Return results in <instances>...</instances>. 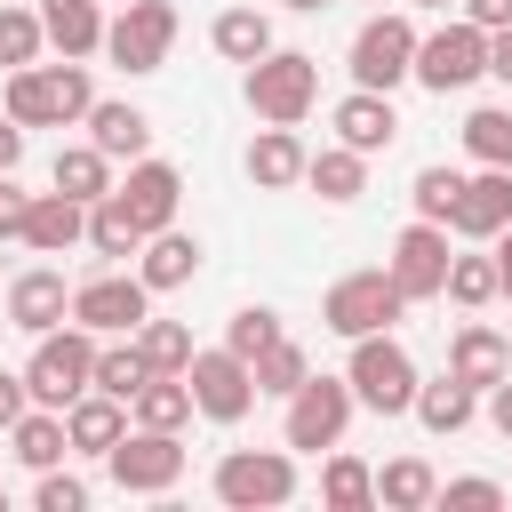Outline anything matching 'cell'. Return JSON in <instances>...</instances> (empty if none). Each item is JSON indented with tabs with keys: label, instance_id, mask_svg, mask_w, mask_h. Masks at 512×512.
<instances>
[{
	"label": "cell",
	"instance_id": "obj_53",
	"mask_svg": "<svg viewBox=\"0 0 512 512\" xmlns=\"http://www.w3.org/2000/svg\"><path fill=\"white\" fill-rule=\"evenodd\" d=\"M424 8H448V0H424Z\"/></svg>",
	"mask_w": 512,
	"mask_h": 512
},
{
	"label": "cell",
	"instance_id": "obj_25",
	"mask_svg": "<svg viewBox=\"0 0 512 512\" xmlns=\"http://www.w3.org/2000/svg\"><path fill=\"white\" fill-rule=\"evenodd\" d=\"M40 24H48V40H56L64 56H96V48H104L96 0H40Z\"/></svg>",
	"mask_w": 512,
	"mask_h": 512
},
{
	"label": "cell",
	"instance_id": "obj_34",
	"mask_svg": "<svg viewBox=\"0 0 512 512\" xmlns=\"http://www.w3.org/2000/svg\"><path fill=\"white\" fill-rule=\"evenodd\" d=\"M128 408H136V424H152V432H176V424L192 416V384H184V376H152V384H144Z\"/></svg>",
	"mask_w": 512,
	"mask_h": 512
},
{
	"label": "cell",
	"instance_id": "obj_6",
	"mask_svg": "<svg viewBox=\"0 0 512 512\" xmlns=\"http://www.w3.org/2000/svg\"><path fill=\"white\" fill-rule=\"evenodd\" d=\"M216 496H224L232 512H272V504L296 496V464H288L280 448H232V456L216 464Z\"/></svg>",
	"mask_w": 512,
	"mask_h": 512
},
{
	"label": "cell",
	"instance_id": "obj_30",
	"mask_svg": "<svg viewBox=\"0 0 512 512\" xmlns=\"http://www.w3.org/2000/svg\"><path fill=\"white\" fill-rule=\"evenodd\" d=\"M64 448H72V432H64V408H24V416H16V456H24L32 472H48Z\"/></svg>",
	"mask_w": 512,
	"mask_h": 512
},
{
	"label": "cell",
	"instance_id": "obj_14",
	"mask_svg": "<svg viewBox=\"0 0 512 512\" xmlns=\"http://www.w3.org/2000/svg\"><path fill=\"white\" fill-rule=\"evenodd\" d=\"M448 224H408L400 240H392V280H400V296L408 304H424V296H448Z\"/></svg>",
	"mask_w": 512,
	"mask_h": 512
},
{
	"label": "cell",
	"instance_id": "obj_49",
	"mask_svg": "<svg viewBox=\"0 0 512 512\" xmlns=\"http://www.w3.org/2000/svg\"><path fill=\"white\" fill-rule=\"evenodd\" d=\"M24 160V120H0V176H16Z\"/></svg>",
	"mask_w": 512,
	"mask_h": 512
},
{
	"label": "cell",
	"instance_id": "obj_51",
	"mask_svg": "<svg viewBox=\"0 0 512 512\" xmlns=\"http://www.w3.org/2000/svg\"><path fill=\"white\" fill-rule=\"evenodd\" d=\"M496 272H504V296H512V224L496 232Z\"/></svg>",
	"mask_w": 512,
	"mask_h": 512
},
{
	"label": "cell",
	"instance_id": "obj_28",
	"mask_svg": "<svg viewBox=\"0 0 512 512\" xmlns=\"http://www.w3.org/2000/svg\"><path fill=\"white\" fill-rule=\"evenodd\" d=\"M376 504H392V512H424V504H440V480H432V464H424V456H400V464H384V472H376Z\"/></svg>",
	"mask_w": 512,
	"mask_h": 512
},
{
	"label": "cell",
	"instance_id": "obj_55",
	"mask_svg": "<svg viewBox=\"0 0 512 512\" xmlns=\"http://www.w3.org/2000/svg\"><path fill=\"white\" fill-rule=\"evenodd\" d=\"M0 504H8V496H0Z\"/></svg>",
	"mask_w": 512,
	"mask_h": 512
},
{
	"label": "cell",
	"instance_id": "obj_17",
	"mask_svg": "<svg viewBox=\"0 0 512 512\" xmlns=\"http://www.w3.org/2000/svg\"><path fill=\"white\" fill-rule=\"evenodd\" d=\"M64 312H72V288H64V272H24L16 288H8V320L24 328V336H48V328H64Z\"/></svg>",
	"mask_w": 512,
	"mask_h": 512
},
{
	"label": "cell",
	"instance_id": "obj_7",
	"mask_svg": "<svg viewBox=\"0 0 512 512\" xmlns=\"http://www.w3.org/2000/svg\"><path fill=\"white\" fill-rule=\"evenodd\" d=\"M168 40H176V8L168 0H128L112 24H104V56L120 72H160L168 64Z\"/></svg>",
	"mask_w": 512,
	"mask_h": 512
},
{
	"label": "cell",
	"instance_id": "obj_42",
	"mask_svg": "<svg viewBox=\"0 0 512 512\" xmlns=\"http://www.w3.org/2000/svg\"><path fill=\"white\" fill-rule=\"evenodd\" d=\"M272 336H280V312H264V304H240V312H232V328H224V344H232L240 360H256Z\"/></svg>",
	"mask_w": 512,
	"mask_h": 512
},
{
	"label": "cell",
	"instance_id": "obj_35",
	"mask_svg": "<svg viewBox=\"0 0 512 512\" xmlns=\"http://www.w3.org/2000/svg\"><path fill=\"white\" fill-rule=\"evenodd\" d=\"M136 344H144V360H152L160 376H184V368H192V328H184V320H152V312H144Z\"/></svg>",
	"mask_w": 512,
	"mask_h": 512
},
{
	"label": "cell",
	"instance_id": "obj_1",
	"mask_svg": "<svg viewBox=\"0 0 512 512\" xmlns=\"http://www.w3.org/2000/svg\"><path fill=\"white\" fill-rule=\"evenodd\" d=\"M88 112H96V88H88L80 56H64V64H16L8 72V120H24V128H72Z\"/></svg>",
	"mask_w": 512,
	"mask_h": 512
},
{
	"label": "cell",
	"instance_id": "obj_38",
	"mask_svg": "<svg viewBox=\"0 0 512 512\" xmlns=\"http://www.w3.org/2000/svg\"><path fill=\"white\" fill-rule=\"evenodd\" d=\"M464 152H472L480 168H512V112H504V104L472 112V120H464Z\"/></svg>",
	"mask_w": 512,
	"mask_h": 512
},
{
	"label": "cell",
	"instance_id": "obj_16",
	"mask_svg": "<svg viewBox=\"0 0 512 512\" xmlns=\"http://www.w3.org/2000/svg\"><path fill=\"white\" fill-rule=\"evenodd\" d=\"M504 224H512V168H480V176H464L448 232H464V240H496Z\"/></svg>",
	"mask_w": 512,
	"mask_h": 512
},
{
	"label": "cell",
	"instance_id": "obj_32",
	"mask_svg": "<svg viewBox=\"0 0 512 512\" xmlns=\"http://www.w3.org/2000/svg\"><path fill=\"white\" fill-rule=\"evenodd\" d=\"M88 240H96V256H144V224L120 208V192H104L88 208Z\"/></svg>",
	"mask_w": 512,
	"mask_h": 512
},
{
	"label": "cell",
	"instance_id": "obj_44",
	"mask_svg": "<svg viewBox=\"0 0 512 512\" xmlns=\"http://www.w3.org/2000/svg\"><path fill=\"white\" fill-rule=\"evenodd\" d=\"M440 504H464V512H496V504H504V488H496V480H448V488H440Z\"/></svg>",
	"mask_w": 512,
	"mask_h": 512
},
{
	"label": "cell",
	"instance_id": "obj_31",
	"mask_svg": "<svg viewBox=\"0 0 512 512\" xmlns=\"http://www.w3.org/2000/svg\"><path fill=\"white\" fill-rule=\"evenodd\" d=\"M208 40H216V56H232V64H256V56H272V24H264L256 8H224Z\"/></svg>",
	"mask_w": 512,
	"mask_h": 512
},
{
	"label": "cell",
	"instance_id": "obj_23",
	"mask_svg": "<svg viewBox=\"0 0 512 512\" xmlns=\"http://www.w3.org/2000/svg\"><path fill=\"white\" fill-rule=\"evenodd\" d=\"M136 272H144V288H152V296H160V288H184V280L200 272V240H184L176 224H168V232H152Z\"/></svg>",
	"mask_w": 512,
	"mask_h": 512
},
{
	"label": "cell",
	"instance_id": "obj_5",
	"mask_svg": "<svg viewBox=\"0 0 512 512\" xmlns=\"http://www.w3.org/2000/svg\"><path fill=\"white\" fill-rule=\"evenodd\" d=\"M400 312H408V296H400L392 272H344V280L328 288V304H320V320H328L336 336H376V328H392Z\"/></svg>",
	"mask_w": 512,
	"mask_h": 512
},
{
	"label": "cell",
	"instance_id": "obj_24",
	"mask_svg": "<svg viewBox=\"0 0 512 512\" xmlns=\"http://www.w3.org/2000/svg\"><path fill=\"white\" fill-rule=\"evenodd\" d=\"M512 368V352H504V336L496 328H456V352H448V376H464L472 392H488L496 376Z\"/></svg>",
	"mask_w": 512,
	"mask_h": 512
},
{
	"label": "cell",
	"instance_id": "obj_22",
	"mask_svg": "<svg viewBox=\"0 0 512 512\" xmlns=\"http://www.w3.org/2000/svg\"><path fill=\"white\" fill-rule=\"evenodd\" d=\"M304 144H296V128H264L256 144H248V176L264 184V192H280V184H304Z\"/></svg>",
	"mask_w": 512,
	"mask_h": 512
},
{
	"label": "cell",
	"instance_id": "obj_33",
	"mask_svg": "<svg viewBox=\"0 0 512 512\" xmlns=\"http://www.w3.org/2000/svg\"><path fill=\"white\" fill-rule=\"evenodd\" d=\"M152 376H160V368L144 360V344H104V352H96V392H112V400H136Z\"/></svg>",
	"mask_w": 512,
	"mask_h": 512
},
{
	"label": "cell",
	"instance_id": "obj_10",
	"mask_svg": "<svg viewBox=\"0 0 512 512\" xmlns=\"http://www.w3.org/2000/svg\"><path fill=\"white\" fill-rule=\"evenodd\" d=\"M344 424H352V376L336 384V376H304L296 392H288V448H336L344 440Z\"/></svg>",
	"mask_w": 512,
	"mask_h": 512
},
{
	"label": "cell",
	"instance_id": "obj_41",
	"mask_svg": "<svg viewBox=\"0 0 512 512\" xmlns=\"http://www.w3.org/2000/svg\"><path fill=\"white\" fill-rule=\"evenodd\" d=\"M456 192H464L456 168H424V176H416V216H424V224H448V216H456Z\"/></svg>",
	"mask_w": 512,
	"mask_h": 512
},
{
	"label": "cell",
	"instance_id": "obj_11",
	"mask_svg": "<svg viewBox=\"0 0 512 512\" xmlns=\"http://www.w3.org/2000/svg\"><path fill=\"white\" fill-rule=\"evenodd\" d=\"M488 72V32L464 16V24H440L432 40H416V80L432 88V96H448V88H464V80H480Z\"/></svg>",
	"mask_w": 512,
	"mask_h": 512
},
{
	"label": "cell",
	"instance_id": "obj_47",
	"mask_svg": "<svg viewBox=\"0 0 512 512\" xmlns=\"http://www.w3.org/2000/svg\"><path fill=\"white\" fill-rule=\"evenodd\" d=\"M488 424H496V432L512 440V368H504V376L488 384Z\"/></svg>",
	"mask_w": 512,
	"mask_h": 512
},
{
	"label": "cell",
	"instance_id": "obj_2",
	"mask_svg": "<svg viewBox=\"0 0 512 512\" xmlns=\"http://www.w3.org/2000/svg\"><path fill=\"white\" fill-rule=\"evenodd\" d=\"M96 328H48L40 344H32V360H24V384H32V408H72L88 384H96Z\"/></svg>",
	"mask_w": 512,
	"mask_h": 512
},
{
	"label": "cell",
	"instance_id": "obj_19",
	"mask_svg": "<svg viewBox=\"0 0 512 512\" xmlns=\"http://www.w3.org/2000/svg\"><path fill=\"white\" fill-rule=\"evenodd\" d=\"M336 136H344L352 152H384V144L400 136V120H392V96H384V88H352V96L336 104Z\"/></svg>",
	"mask_w": 512,
	"mask_h": 512
},
{
	"label": "cell",
	"instance_id": "obj_3",
	"mask_svg": "<svg viewBox=\"0 0 512 512\" xmlns=\"http://www.w3.org/2000/svg\"><path fill=\"white\" fill-rule=\"evenodd\" d=\"M312 96H320V64H312L304 48H272V56L248 64V112H256V120L296 128V120L312 112Z\"/></svg>",
	"mask_w": 512,
	"mask_h": 512
},
{
	"label": "cell",
	"instance_id": "obj_48",
	"mask_svg": "<svg viewBox=\"0 0 512 512\" xmlns=\"http://www.w3.org/2000/svg\"><path fill=\"white\" fill-rule=\"evenodd\" d=\"M464 16H472L480 32H504V24H512V0H464Z\"/></svg>",
	"mask_w": 512,
	"mask_h": 512
},
{
	"label": "cell",
	"instance_id": "obj_37",
	"mask_svg": "<svg viewBox=\"0 0 512 512\" xmlns=\"http://www.w3.org/2000/svg\"><path fill=\"white\" fill-rule=\"evenodd\" d=\"M320 496H328L336 512H368V504H376V472H368L360 456H328V472H320Z\"/></svg>",
	"mask_w": 512,
	"mask_h": 512
},
{
	"label": "cell",
	"instance_id": "obj_21",
	"mask_svg": "<svg viewBox=\"0 0 512 512\" xmlns=\"http://www.w3.org/2000/svg\"><path fill=\"white\" fill-rule=\"evenodd\" d=\"M88 144H96V152H112V160H144L152 120H144L136 104H96V112H88Z\"/></svg>",
	"mask_w": 512,
	"mask_h": 512
},
{
	"label": "cell",
	"instance_id": "obj_43",
	"mask_svg": "<svg viewBox=\"0 0 512 512\" xmlns=\"http://www.w3.org/2000/svg\"><path fill=\"white\" fill-rule=\"evenodd\" d=\"M32 504H40V512H80V504H88V488H80L72 472H56V464H48V472H40V496H32Z\"/></svg>",
	"mask_w": 512,
	"mask_h": 512
},
{
	"label": "cell",
	"instance_id": "obj_26",
	"mask_svg": "<svg viewBox=\"0 0 512 512\" xmlns=\"http://www.w3.org/2000/svg\"><path fill=\"white\" fill-rule=\"evenodd\" d=\"M56 192H72V200H104L112 192V152H96V144H64L56 152Z\"/></svg>",
	"mask_w": 512,
	"mask_h": 512
},
{
	"label": "cell",
	"instance_id": "obj_54",
	"mask_svg": "<svg viewBox=\"0 0 512 512\" xmlns=\"http://www.w3.org/2000/svg\"><path fill=\"white\" fill-rule=\"evenodd\" d=\"M504 352H512V336H504Z\"/></svg>",
	"mask_w": 512,
	"mask_h": 512
},
{
	"label": "cell",
	"instance_id": "obj_29",
	"mask_svg": "<svg viewBox=\"0 0 512 512\" xmlns=\"http://www.w3.org/2000/svg\"><path fill=\"white\" fill-rule=\"evenodd\" d=\"M416 416H424V432H464L472 424V384L464 376H440V384H416Z\"/></svg>",
	"mask_w": 512,
	"mask_h": 512
},
{
	"label": "cell",
	"instance_id": "obj_13",
	"mask_svg": "<svg viewBox=\"0 0 512 512\" xmlns=\"http://www.w3.org/2000/svg\"><path fill=\"white\" fill-rule=\"evenodd\" d=\"M104 464H112V480H120L128 496H168V488L184 480V448H176V432H152V424L128 432Z\"/></svg>",
	"mask_w": 512,
	"mask_h": 512
},
{
	"label": "cell",
	"instance_id": "obj_50",
	"mask_svg": "<svg viewBox=\"0 0 512 512\" xmlns=\"http://www.w3.org/2000/svg\"><path fill=\"white\" fill-rule=\"evenodd\" d=\"M488 72L512 88V24H504V32H488Z\"/></svg>",
	"mask_w": 512,
	"mask_h": 512
},
{
	"label": "cell",
	"instance_id": "obj_36",
	"mask_svg": "<svg viewBox=\"0 0 512 512\" xmlns=\"http://www.w3.org/2000/svg\"><path fill=\"white\" fill-rule=\"evenodd\" d=\"M248 368H256V392H280V400H288V392H296V384L312 376L304 344H288V336H272V344H264V352L248 360Z\"/></svg>",
	"mask_w": 512,
	"mask_h": 512
},
{
	"label": "cell",
	"instance_id": "obj_18",
	"mask_svg": "<svg viewBox=\"0 0 512 512\" xmlns=\"http://www.w3.org/2000/svg\"><path fill=\"white\" fill-rule=\"evenodd\" d=\"M120 408H128V400H112V392H96V384H88V392L64 408L72 448H80V456H112V448L128 440V416H120Z\"/></svg>",
	"mask_w": 512,
	"mask_h": 512
},
{
	"label": "cell",
	"instance_id": "obj_52",
	"mask_svg": "<svg viewBox=\"0 0 512 512\" xmlns=\"http://www.w3.org/2000/svg\"><path fill=\"white\" fill-rule=\"evenodd\" d=\"M288 8H304V16H312V8H328V0H288Z\"/></svg>",
	"mask_w": 512,
	"mask_h": 512
},
{
	"label": "cell",
	"instance_id": "obj_4",
	"mask_svg": "<svg viewBox=\"0 0 512 512\" xmlns=\"http://www.w3.org/2000/svg\"><path fill=\"white\" fill-rule=\"evenodd\" d=\"M352 400H368L376 416H408L416 408V360L376 328V336H352Z\"/></svg>",
	"mask_w": 512,
	"mask_h": 512
},
{
	"label": "cell",
	"instance_id": "obj_39",
	"mask_svg": "<svg viewBox=\"0 0 512 512\" xmlns=\"http://www.w3.org/2000/svg\"><path fill=\"white\" fill-rule=\"evenodd\" d=\"M448 296H456L464 312H480L488 296H504V272H496V256H456V264H448Z\"/></svg>",
	"mask_w": 512,
	"mask_h": 512
},
{
	"label": "cell",
	"instance_id": "obj_40",
	"mask_svg": "<svg viewBox=\"0 0 512 512\" xmlns=\"http://www.w3.org/2000/svg\"><path fill=\"white\" fill-rule=\"evenodd\" d=\"M40 40H48V24H40L32 8H8V0H0V64H8V72H16V64H32V56H40Z\"/></svg>",
	"mask_w": 512,
	"mask_h": 512
},
{
	"label": "cell",
	"instance_id": "obj_45",
	"mask_svg": "<svg viewBox=\"0 0 512 512\" xmlns=\"http://www.w3.org/2000/svg\"><path fill=\"white\" fill-rule=\"evenodd\" d=\"M24 216H32V192H16V184L0 176V240H8V232L24 240Z\"/></svg>",
	"mask_w": 512,
	"mask_h": 512
},
{
	"label": "cell",
	"instance_id": "obj_20",
	"mask_svg": "<svg viewBox=\"0 0 512 512\" xmlns=\"http://www.w3.org/2000/svg\"><path fill=\"white\" fill-rule=\"evenodd\" d=\"M24 240H32L40 256H64L72 240H88V200H72V192H40L32 216H24Z\"/></svg>",
	"mask_w": 512,
	"mask_h": 512
},
{
	"label": "cell",
	"instance_id": "obj_15",
	"mask_svg": "<svg viewBox=\"0 0 512 512\" xmlns=\"http://www.w3.org/2000/svg\"><path fill=\"white\" fill-rule=\"evenodd\" d=\"M112 192H120V208H128V216L144 224V240H152V232H168V224H176L184 176H176L168 160H136V168H128V184H112Z\"/></svg>",
	"mask_w": 512,
	"mask_h": 512
},
{
	"label": "cell",
	"instance_id": "obj_46",
	"mask_svg": "<svg viewBox=\"0 0 512 512\" xmlns=\"http://www.w3.org/2000/svg\"><path fill=\"white\" fill-rule=\"evenodd\" d=\"M24 408H32V384L0 368V432H16V416H24Z\"/></svg>",
	"mask_w": 512,
	"mask_h": 512
},
{
	"label": "cell",
	"instance_id": "obj_27",
	"mask_svg": "<svg viewBox=\"0 0 512 512\" xmlns=\"http://www.w3.org/2000/svg\"><path fill=\"white\" fill-rule=\"evenodd\" d=\"M304 184H312L320 200H360V184H368V152H352V144L312 152V160H304Z\"/></svg>",
	"mask_w": 512,
	"mask_h": 512
},
{
	"label": "cell",
	"instance_id": "obj_8",
	"mask_svg": "<svg viewBox=\"0 0 512 512\" xmlns=\"http://www.w3.org/2000/svg\"><path fill=\"white\" fill-rule=\"evenodd\" d=\"M400 80H416V24L408 16H376V24H360V40H352V88H400Z\"/></svg>",
	"mask_w": 512,
	"mask_h": 512
},
{
	"label": "cell",
	"instance_id": "obj_9",
	"mask_svg": "<svg viewBox=\"0 0 512 512\" xmlns=\"http://www.w3.org/2000/svg\"><path fill=\"white\" fill-rule=\"evenodd\" d=\"M184 384H192V408H200V416H216V424H240V416H248V400H256V368H248L232 344L192 352Z\"/></svg>",
	"mask_w": 512,
	"mask_h": 512
},
{
	"label": "cell",
	"instance_id": "obj_12",
	"mask_svg": "<svg viewBox=\"0 0 512 512\" xmlns=\"http://www.w3.org/2000/svg\"><path fill=\"white\" fill-rule=\"evenodd\" d=\"M144 312H152L144 272H104V280H80V288H72V320H80V328H96V336L144 328Z\"/></svg>",
	"mask_w": 512,
	"mask_h": 512
}]
</instances>
